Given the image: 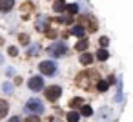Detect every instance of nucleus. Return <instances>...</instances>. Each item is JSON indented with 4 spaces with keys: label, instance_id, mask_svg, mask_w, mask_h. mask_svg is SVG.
<instances>
[{
    "label": "nucleus",
    "instance_id": "f257e3e1",
    "mask_svg": "<svg viewBox=\"0 0 133 122\" xmlns=\"http://www.w3.org/2000/svg\"><path fill=\"white\" fill-rule=\"evenodd\" d=\"M97 80V73L95 71H84V73H78L77 78H75V84L82 89H89Z\"/></svg>",
    "mask_w": 133,
    "mask_h": 122
},
{
    "label": "nucleus",
    "instance_id": "f03ea898",
    "mask_svg": "<svg viewBox=\"0 0 133 122\" xmlns=\"http://www.w3.org/2000/svg\"><path fill=\"white\" fill-rule=\"evenodd\" d=\"M28 113H35V115H40L44 113V104L38 100V98H29L26 102V107H24Z\"/></svg>",
    "mask_w": 133,
    "mask_h": 122
},
{
    "label": "nucleus",
    "instance_id": "7ed1b4c3",
    "mask_svg": "<svg viewBox=\"0 0 133 122\" xmlns=\"http://www.w3.org/2000/svg\"><path fill=\"white\" fill-rule=\"evenodd\" d=\"M48 53H49L51 57H62V55L68 53V46H66L64 42H55V44H51V46L48 48Z\"/></svg>",
    "mask_w": 133,
    "mask_h": 122
},
{
    "label": "nucleus",
    "instance_id": "20e7f679",
    "mask_svg": "<svg viewBox=\"0 0 133 122\" xmlns=\"http://www.w3.org/2000/svg\"><path fill=\"white\" fill-rule=\"evenodd\" d=\"M44 95H46V100L57 102V100L60 98V95H62V89H60V86H48Z\"/></svg>",
    "mask_w": 133,
    "mask_h": 122
},
{
    "label": "nucleus",
    "instance_id": "39448f33",
    "mask_svg": "<svg viewBox=\"0 0 133 122\" xmlns=\"http://www.w3.org/2000/svg\"><path fill=\"white\" fill-rule=\"evenodd\" d=\"M38 69H40V73H44V75H55V73H57V64H55L53 60H44V62L38 64Z\"/></svg>",
    "mask_w": 133,
    "mask_h": 122
},
{
    "label": "nucleus",
    "instance_id": "423d86ee",
    "mask_svg": "<svg viewBox=\"0 0 133 122\" xmlns=\"http://www.w3.org/2000/svg\"><path fill=\"white\" fill-rule=\"evenodd\" d=\"M28 87H29L31 91H40V89L44 87V78H42V77H31L29 82H28Z\"/></svg>",
    "mask_w": 133,
    "mask_h": 122
},
{
    "label": "nucleus",
    "instance_id": "0eeeda50",
    "mask_svg": "<svg viewBox=\"0 0 133 122\" xmlns=\"http://www.w3.org/2000/svg\"><path fill=\"white\" fill-rule=\"evenodd\" d=\"M15 6V0H0V11L2 13H9Z\"/></svg>",
    "mask_w": 133,
    "mask_h": 122
},
{
    "label": "nucleus",
    "instance_id": "6e6552de",
    "mask_svg": "<svg viewBox=\"0 0 133 122\" xmlns=\"http://www.w3.org/2000/svg\"><path fill=\"white\" fill-rule=\"evenodd\" d=\"M49 26V18L48 17H38V20H37V24H35V28L38 29V31H42L44 33V29Z\"/></svg>",
    "mask_w": 133,
    "mask_h": 122
},
{
    "label": "nucleus",
    "instance_id": "1a4fd4ad",
    "mask_svg": "<svg viewBox=\"0 0 133 122\" xmlns=\"http://www.w3.org/2000/svg\"><path fill=\"white\" fill-rule=\"evenodd\" d=\"M71 35H75V37H78V38H84V37H86V29H84L82 26H73Z\"/></svg>",
    "mask_w": 133,
    "mask_h": 122
},
{
    "label": "nucleus",
    "instance_id": "9d476101",
    "mask_svg": "<svg viewBox=\"0 0 133 122\" xmlns=\"http://www.w3.org/2000/svg\"><path fill=\"white\" fill-rule=\"evenodd\" d=\"M8 111H9V104L6 100H0V120L8 115Z\"/></svg>",
    "mask_w": 133,
    "mask_h": 122
},
{
    "label": "nucleus",
    "instance_id": "9b49d317",
    "mask_svg": "<svg viewBox=\"0 0 133 122\" xmlns=\"http://www.w3.org/2000/svg\"><path fill=\"white\" fill-rule=\"evenodd\" d=\"M91 62H93V55H91V53H82V55H80V64L89 66Z\"/></svg>",
    "mask_w": 133,
    "mask_h": 122
},
{
    "label": "nucleus",
    "instance_id": "f8f14e48",
    "mask_svg": "<svg viewBox=\"0 0 133 122\" xmlns=\"http://www.w3.org/2000/svg\"><path fill=\"white\" fill-rule=\"evenodd\" d=\"M66 9V4H64V0H57V2L53 4V11H57V13H62Z\"/></svg>",
    "mask_w": 133,
    "mask_h": 122
},
{
    "label": "nucleus",
    "instance_id": "ddd939ff",
    "mask_svg": "<svg viewBox=\"0 0 133 122\" xmlns=\"http://www.w3.org/2000/svg\"><path fill=\"white\" fill-rule=\"evenodd\" d=\"M80 115H84V117H89V115H93V109H91V106H88V104H82V106H80Z\"/></svg>",
    "mask_w": 133,
    "mask_h": 122
},
{
    "label": "nucleus",
    "instance_id": "4468645a",
    "mask_svg": "<svg viewBox=\"0 0 133 122\" xmlns=\"http://www.w3.org/2000/svg\"><path fill=\"white\" fill-rule=\"evenodd\" d=\"M108 57H109V53H108V49H98V53H97V58H98L100 62H104V60H108Z\"/></svg>",
    "mask_w": 133,
    "mask_h": 122
},
{
    "label": "nucleus",
    "instance_id": "2eb2a0df",
    "mask_svg": "<svg viewBox=\"0 0 133 122\" xmlns=\"http://www.w3.org/2000/svg\"><path fill=\"white\" fill-rule=\"evenodd\" d=\"M108 87H109V84H108L106 80H98V82H97V89H98L100 93H104V91H108Z\"/></svg>",
    "mask_w": 133,
    "mask_h": 122
},
{
    "label": "nucleus",
    "instance_id": "dca6fc26",
    "mask_svg": "<svg viewBox=\"0 0 133 122\" xmlns=\"http://www.w3.org/2000/svg\"><path fill=\"white\" fill-rule=\"evenodd\" d=\"M2 91H4V93H8V95H11V93L15 91V87H13V84H11V82H4V84H2Z\"/></svg>",
    "mask_w": 133,
    "mask_h": 122
},
{
    "label": "nucleus",
    "instance_id": "f3484780",
    "mask_svg": "<svg viewBox=\"0 0 133 122\" xmlns=\"http://www.w3.org/2000/svg\"><path fill=\"white\" fill-rule=\"evenodd\" d=\"M78 117H80V115H78L77 111H69V113L66 115V118H68V122H78Z\"/></svg>",
    "mask_w": 133,
    "mask_h": 122
},
{
    "label": "nucleus",
    "instance_id": "a211bd4d",
    "mask_svg": "<svg viewBox=\"0 0 133 122\" xmlns=\"http://www.w3.org/2000/svg\"><path fill=\"white\" fill-rule=\"evenodd\" d=\"M38 53H40V46H38V44H33V46L29 48V51H28L29 57H35V55H38Z\"/></svg>",
    "mask_w": 133,
    "mask_h": 122
},
{
    "label": "nucleus",
    "instance_id": "6ab92c4d",
    "mask_svg": "<svg viewBox=\"0 0 133 122\" xmlns=\"http://www.w3.org/2000/svg\"><path fill=\"white\" fill-rule=\"evenodd\" d=\"M66 9H68V13H69V15L78 13V6H77V4H66Z\"/></svg>",
    "mask_w": 133,
    "mask_h": 122
},
{
    "label": "nucleus",
    "instance_id": "aec40b11",
    "mask_svg": "<svg viewBox=\"0 0 133 122\" xmlns=\"http://www.w3.org/2000/svg\"><path fill=\"white\" fill-rule=\"evenodd\" d=\"M84 20H88L89 31H95V29H97V24H95V18H93V17H84Z\"/></svg>",
    "mask_w": 133,
    "mask_h": 122
},
{
    "label": "nucleus",
    "instance_id": "412c9836",
    "mask_svg": "<svg viewBox=\"0 0 133 122\" xmlns=\"http://www.w3.org/2000/svg\"><path fill=\"white\" fill-rule=\"evenodd\" d=\"M86 48H88V40H86V38H82V40L75 46V49H77V51H84Z\"/></svg>",
    "mask_w": 133,
    "mask_h": 122
},
{
    "label": "nucleus",
    "instance_id": "4be33fe9",
    "mask_svg": "<svg viewBox=\"0 0 133 122\" xmlns=\"http://www.w3.org/2000/svg\"><path fill=\"white\" fill-rule=\"evenodd\" d=\"M82 104H84V102H82V98H78V97H77V98H73V100L69 102V107H73V111H75V107H78V106H82Z\"/></svg>",
    "mask_w": 133,
    "mask_h": 122
},
{
    "label": "nucleus",
    "instance_id": "5701e85b",
    "mask_svg": "<svg viewBox=\"0 0 133 122\" xmlns=\"http://www.w3.org/2000/svg\"><path fill=\"white\" fill-rule=\"evenodd\" d=\"M28 11H33V4H29V2H26V4H24V9H22V17H24V18H26Z\"/></svg>",
    "mask_w": 133,
    "mask_h": 122
},
{
    "label": "nucleus",
    "instance_id": "b1692460",
    "mask_svg": "<svg viewBox=\"0 0 133 122\" xmlns=\"http://www.w3.org/2000/svg\"><path fill=\"white\" fill-rule=\"evenodd\" d=\"M24 122H42V120H40V118H38L37 115H29V117H28V118H26Z\"/></svg>",
    "mask_w": 133,
    "mask_h": 122
},
{
    "label": "nucleus",
    "instance_id": "393cba45",
    "mask_svg": "<svg viewBox=\"0 0 133 122\" xmlns=\"http://www.w3.org/2000/svg\"><path fill=\"white\" fill-rule=\"evenodd\" d=\"M18 40H20V44H29V37L28 35H20Z\"/></svg>",
    "mask_w": 133,
    "mask_h": 122
},
{
    "label": "nucleus",
    "instance_id": "a878e982",
    "mask_svg": "<svg viewBox=\"0 0 133 122\" xmlns=\"http://www.w3.org/2000/svg\"><path fill=\"white\" fill-rule=\"evenodd\" d=\"M98 42H100V46H102V49H104V48H106V46L109 44V40H108L106 37H100V40H98Z\"/></svg>",
    "mask_w": 133,
    "mask_h": 122
},
{
    "label": "nucleus",
    "instance_id": "bb28decb",
    "mask_svg": "<svg viewBox=\"0 0 133 122\" xmlns=\"http://www.w3.org/2000/svg\"><path fill=\"white\" fill-rule=\"evenodd\" d=\"M9 55H11V57H17V55H18V49H17L15 46H11V48H9Z\"/></svg>",
    "mask_w": 133,
    "mask_h": 122
},
{
    "label": "nucleus",
    "instance_id": "cd10ccee",
    "mask_svg": "<svg viewBox=\"0 0 133 122\" xmlns=\"http://www.w3.org/2000/svg\"><path fill=\"white\" fill-rule=\"evenodd\" d=\"M9 122H22V120H20L18 117H11V118H9Z\"/></svg>",
    "mask_w": 133,
    "mask_h": 122
},
{
    "label": "nucleus",
    "instance_id": "c85d7f7f",
    "mask_svg": "<svg viewBox=\"0 0 133 122\" xmlns=\"http://www.w3.org/2000/svg\"><path fill=\"white\" fill-rule=\"evenodd\" d=\"M49 122H60V120H58V118H55V117H53V118H51V120H49Z\"/></svg>",
    "mask_w": 133,
    "mask_h": 122
},
{
    "label": "nucleus",
    "instance_id": "c756f323",
    "mask_svg": "<svg viewBox=\"0 0 133 122\" xmlns=\"http://www.w3.org/2000/svg\"><path fill=\"white\" fill-rule=\"evenodd\" d=\"M2 62H4V55H2V53H0V64H2Z\"/></svg>",
    "mask_w": 133,
    "mask_h": 122
}]
</instances>
